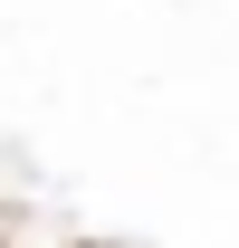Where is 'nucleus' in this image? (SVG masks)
Instances as JSON below:
<instances>
[{
  "label": "nucleus",
  "mask_w": 239,
  "mask_h": 248,
  "mask_svg": "<svg viewBox=\"0 0 239 248\" xmlns=\"http://www.w3.org/2000/svg\"><path fill=\"white\" fill-rule=\"evenodd\" d=\"M0 248H86V239H67L58 219H29V210H19V229H10Z\"/></svg>",
  "instance_id": "obj_1"
},
{
  "label": "nucleus",
  "mask_w": 239,
  "mask_h": 248,
  "mask_svg": "<svg viewBox=\"0 0 239 248\" xmlns=\"http://www.w3.org/2000/svg\"><path fill=\"white\" fill-rule=\"evenodd\" d=\"M86 248H96V239H86Z\"/></svg>",
  "instance_id": "obj_2"
}]
</instances>
